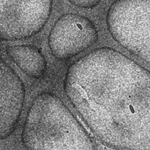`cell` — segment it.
Here are the masks:
<instances>
[{
  "label": "cell",
  "mask_w": 150,
  "mask_h": 150,
  "mask_svg": "<svg viewBox=\"0 0 150 150\" xmlns=\"http://www.w3.org/2000/svg\"><path fill=\"white\" fill-rule=\"evenodd\" d=\"M63 90L94 137L114 150H150V71L110 47L68 67Z\"/></svg>",
  "instance_id": "cell-1"
},
{
  "label": "cell",
  "mask_w": 150,
  "mask_h": 150,
  "mask_svg": "<svg viewBox=\"0 0 150 150\" xmlns=\"http://www.w3.org/2000/svg\"><path fill=\"white\" fill-rule=\"evenodd\" d=\"M21 139L26 150H97L90 134L66 104L48 91L31 102Z\"/></svg>",
  "instance_id": "cell-2"
},
{
  "label": "cell",
  "mask_w": 150,
  "mask_h": 150,
  "mask_svg": "<svg viewBox=\"0 0 150 150\" xmlns=\"http://www.w3.org/2000/svg\"><path fill=\"white\" fill-rule=\"evenodd\" d=\"M105 21L113 39L150 65V0H115Z\"/></svg>",
  "instance_id": "cell-3"
},
{
  "label": "cell",
  "mask_w": 150,
  "mask_h": 150,
  "mask_svg": "<svg viewBox=\"0 0 150 150\" xmlns=\"http://www.w3.org/2000/svg\"><path fill=\"white\" fill-rule=\"evenodd\" d=\"M53 0H0V39L29 38L45 26Z\"/></svg>",
  "instance_id": "cell-4"
},
{
  "label": "cell",
  "mask_w": 150,
  "mask_h": 150,
  "mask_svg": "<svg viewBox=\"0 0 150 150\" xmlns=\"http://www.w3.org/2000/svg\"><path fill=\"white\" fill-rule=\"evenodd\" d=\"M96 26L87 17L74 13L60 16L51 28L48 45L52 54L64 60L92 46L98 40Z\"/></svg>",
  "instance_id": "cell-5"
},
{
  "label": "cell",
  "mask_w": 150,
  "mask_h": 150,
  "mask_svg": "<svg viewBox=\"0 0 150 150\" xmlns=\"http://www.w3.org/2000/svg\"><path fill=\"white\" fill-rule=\"evenodd\" d=\"M25 99L22 80L0 56V141L9 137L15 130Z\"/></svg>",
  "instance_id": "cell-6"
},
{
  "label": "cell",
  "mask_w": 150,
  "mask_h": 150,
  "mask_svg": "<svg viewBox=\"0 0 150 150\" xmlns=\"http://www.w3.org/2000/svg\"><path fill=\"white\" fill-rule=\"evenodd\" d=\"M6 52L15 64L28 76L40 79L47 70V62L42 52L28 45L9 46Z\"/></svg>",
  "instance_id": "cell-7"
},
{
  "label": "cell",
  "mask_w": 150,
  "mask_h": 150,
  "mask_svg": "<svg viewBox=\"0 0 150 150\" xmlns=\"http://www.w3.org/2000/svg\"><path fill=\"white\" fill-rule=\"evenodd\" d=\"M72 5L80 8L91 9L97 6L102 0H68Z\"/></svg>",
  "instance_id": "cell-8"
}]
</instances>
